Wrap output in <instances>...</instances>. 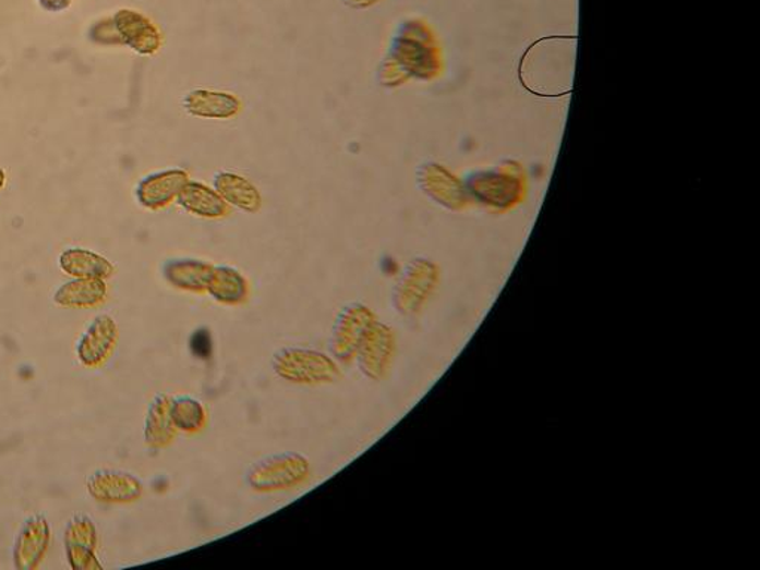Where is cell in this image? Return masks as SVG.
<instances>
[{"mask_svg": "<svg viewBox=\"0 0 760 570\" xmlns=\"http://www.w3.org/2000/svg\"><path fill=\"white\" fill-rule=\"evenodd\" d=\"M273 368L281 379L298 385L333 384L342 376L338 361L312 348H282L274 355Z\"/></svg>", "mask_w": 760, "mask_h": 570, "instance_id": "obj_1", "label": "cell"}, {"mask_svg": "<svg viewBox=\"0 0 760 570\" xmlns=\"http://www.w3.org/2000/svg\"><path fill=\"white\" fill-rule=\"evenodd\" d=\"M310 473V461L303 454L275 453L254 463L246 473V485L258 494H273L303 485Z\"/></svg>", "mask_w": 760, "mask_h": 570, "instance_id": "obj_2", "label": "cell"}, {"mask_svg": "<svg viewBox=\"0 0 760 570\" xmlns=\"http://www.w3.org/2000/svg\"><path fill=\"white\" fill-rule=\"evenodd\" d=\"M376 322V315L363 303H351L342 307L333 324L330 352L340 364L355 360L357 351L370 326Z\"/></svg>", "mask_w": 760, "mask_h": 570, "instance_id": "obj_3", "label": "cell"}, {"mask_svg": "<svg viewBox=\"0 0 760 570\" xmlns=\"http://www.w3.org/2000/svg\"><path fill=\"white\" fill-rule=\"evenodd\" d=\"M397 351L396 331L388 324L376 322L361 340L355 360L360 372L370 380L385 379Z\"/></svg>", "mask_w": 760, "mask_h": 570, "instance_id": "obj_4", "label": "cell"}, {"mask_svg": "<svg viewBox=\"0 0 760 570\" xmlns=\"http://www.w3.org/2000/svg\"><path fill=\"white\" fill-rule=\"evenodd\" d=\"M437 282V270L429 260L418 258L402 270L393 293L394 307L405 317H413L433 293Z\"/></svg>", "mask_w": 760, "mask_h": 570, "instance_id": "obj_5", "label": "cell"}, {"mask_svg": "<svg viewBox=\"0 0 760 570\" xmlns=\"http://www.w3.org/2000/svg\"><path fill=\"white\" fill-rule=\"evenodd\" d=\"M118 340L117 322L110 315H98L77 340V360L88 368L101 367L117 350Z\"/></svg>", "mask_w": 760, "mask_h": 570, "instance_id": "obj_6", "label": "cell"}, {"mask_svg": "<svg viewBox=\"0 0 760 570\" xmlns=\"http://www.w3.org/2000/svg\"><path fill=\"white\" fill-rule=\"evenodd\" d=\"M98 535L96 524L88 516L72 517L64 529L65 557L75 570H101L97 557Z\"/></svg>", "mask_w": 760, "mask_h": 570, "instance_id": "obj_7", "label": "cell"}, {"mask_svg": "<svg viewBox=\"0 0 760 570\" xmlns=\"http://www.w3.org/2000/svg\"><path fill=\"white\" fill-rule=\"evenodd\" d=\"M86 490L98 502L131 504L142 498L145 485L126 471L98 470L86 480Z\"/></svg>", "mask_w": 760, "mask_h": 570, "instance_id": "obj_8", "label": "cell"}, {"mask_svg": "<svg viewBox=\"0 0 760 570\" xmlns=\"http://www.w3.org/2000/svg\"><path fill=\"white\" fill-rule=\"evenodd\" d=\"M112 36H117V43L126 45L138 54L152 56L161 48V33L140 12L118 11L112 19Z\"/></svg>", "mask_w": 760, "mask_h": 570, "instance_id": "obj_9", "label": "cell"}, {"mask_svg": "<svg viewBox=\"0 0 760 570\" xmlns=\"http://www.w3.org/2000/svg\"><path fill=\"white\" fill-rule=\"evenodd\" d=\"M51 541V526L47 517L32 516L24 522L16 535L14 544V566L19 570H35L45 555Z\"/></svg>", "mask_w": 760, "mask_h": 570, "instance_id": "obj_10", "label": "cell"}, {"mask_svg": "<svg viewBox=\"0 0 760 570\" xmlns=\"http://www.w3.org/2000/svg\"><path fill=\"white\" fill-rule=\"evenodd\" d=\"M188 180V172L183 170L159 171L147 175L137 187L138 203L149 210H161L177 199Z\"/></svg>", "mask_w": 760, "mask_h": 570, "instance_id": "obj_11", "label": "cell"}, {"mask_svg": "<svg viewBox=\"0 0 760 570\" xmlns=\"http://www.w3.org/2000/svg\"><path fill=\"white\" fill-rule=\"evenodd\" d=\"M240 98L231 93L195 89L184 98V109L192 117L204 119H231L241 112Z\"/></svg>", "mask_w": 760, "mask_h": 570, "instance_id": "obj_12", "label": "cell"}, {"mask_svg": "<svg viewBox=\"0 0 760 570\" xmlns=\"http://www.w3.org/2000/svg\"><path fill=\"white\" fill-rule=\"evenodd\" d=\"M213 266L198 258H174L164 265V278L171 287L191 293H205Z\"/></svg>", "mask_w": 760, "mask_h": 570, "instance_id": "obj_13", "label": "cell"}, {"mask_svg": "<svg viewBox=\"0 0 760 570\" xmlns=\"http://www.w3.org/2000/svg\"><path fill=\"white\" fill-rule=\"evenodd\" d=\"M108 298V286L100 278H75L64 282L55 293V302L70 310H86L101 305Z\"/></svg>", "mask_w": 760, "mask_h": 570, "instance_id": "obj_14", "label": "cell"}, {"mask_svg": "<svg viewBox=\"0 0 760 570\" xmlns=\"http://www.w3.org/2000/svg\"><path fill=\"white\" fill-rule=\"evenodd\" d=\"M171 399L167 393H156L147 408L145 417V441L150 449H166L177 436L172 424Z\"/></svg>", "mask_w": 760, "mask_h": 570, "instance_id": "obj_15", "label": "cell"}, {"mask_svg": "<svg viewBox=\"0 0 760 570\" xmlns=\"http://www.w3.org/2000/svg\"><path fill=\"white\" fill-rule=\"evenodd\" d=\"M207 293L217 303L226 306H238L246 302L250 294L249 281L244 275L232 266H213Z\"/></svg>", "mask_w": 760, "mask_h": 570, "instance_id": "obj_16", "label": "cell"}, {"mask_svg": "<svg viewBox=\"0 0 760 570\" xmlns=\"http://www.w3.org/2000/svg\"><path fill=\"white\" fill-rule=\"evenodd\" d=\"M177 201L184 210L204 219H220L229 213V205L217 194L216 189L192 180L184 184Z\"/></svg>", "mask_w": 760, "mask_h": 570, "instance_id": "obj_17", "label": "cell"}, {"mask_svg": "<svg viewBox=\"0 0 760 570\" xmlns=\"http://www.w3.org/2000/svg\"><path fill=\"white\" fill-rule=\"evenodd\" d=\"M215 189L229 207L240 208L246 213L261 210V192L249 179L242 178L240 174L220 172L216 175Z\"/></svg>", "mask_w": 760, "mask_h": 570, "instance_id": "obj_18", "label": "cell"}, {"mask_svg": "<svg viewBox=\"0 0 760 570\" xmlns=\"http://www.w3.org/2000/svg\"><path fill=\"white\" fill-rule=\"evenodd\" d=\"M60 268L73 278H106L112 277L114 266L108 258L85 248H69L61 253Z\"/></svg>", "mask_w": 760, "mask_h": 570, "instance_id": "obj_19", "label": "cell"}, {"mask_svg": "<svg viewBox=\"0 0 760 570\" xmlns=\"http://www.w3.org/2000/svg\"><path fill=\"white\" fill-rule=\"evenodd\" d=\"M170 410L177 433L196 434L207 425V410L195 397L179 396L171 399Z\"/></svg>", "mask_w": 760, "mask_h": 570, "instance_id": "obj_20", "label": "cell"}, {"mask_svg": "<svg viewBox=\"0 0 760 570\" xmlns=\"http://www.w3.org/2000/svg\"><path fill=\"white\" fill-rule=\"evenodd\" d=\"M192 355L198 360H209L213 354V338L208 328H198L193 331L191 340H189Z\"/></svg>", "mask_w": 760, "mask_h": 570, "instance_id": "obj_21", "label": "cell"}, {"mask_svg": "<svg viewBox=\"0 0 760 570\" xmlns=\"http://www.w3.org/2000/svg\"><path fill=\"white\" fill-rule=\"evenodd\" d=\"M409 75L406 73L405 69L401 68L400 64L397 63L396 60L389 59L388 61H385L384 65H382L381 69V82L382 85L386 86H394V85H400L401 82H405L408 80Z\"/></svg>", "mask_w": 760, "mask_h": 570, "instance_id": "obj_22", "label": "cell"}, {"mask_svg": "<svg viewBox=\"0 0 760 570\" xmlns=\"http://www.w3.org/2000/svg\"><path fill=\"white\" fill-rule=\"evenodd\" d=\"M40 8L47 12H63L72 5L73 0H38Z\"/></svg>", "mask_w": 760, "mask_h": 570, "instance_id": "obj_23", "label": "cell"}, {"mask_svg": "<svg viewBox=\"0 0 760 570\" xmlns=\"http://www.w3.org/2000/svg\"><path fill=\"white\" fill-rule=\"evenodd\" d=\"M377 2H379V0H347L348 5L353 8H367Z\"/></svg>", "mask_w": 760, "mask_h": 570, "instance_id": "obj_24", "label": "cell"}, {"mask_svg": "<svg viewBox=\"0 0 760 570\" xmlns=\"http://www.w3.org/2000/svg\"><path fill=\"white\" fill-rule=\"evenodd\" d=\"M7 184V174L5 171L0 168V191H2L3 187H5Z\"/></svg>", "mask_w": 760, "mask_h": 570, "instance_id": "obj_25", "label": "cell"}]
</instances>
